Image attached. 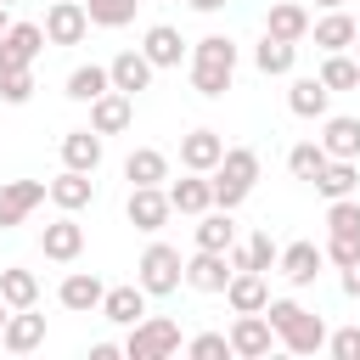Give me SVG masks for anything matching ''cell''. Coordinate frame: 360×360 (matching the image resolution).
I'll list each match as a JSON object with an SVG mask.
<instances>
[{
  "label": "cell",
  "instance_id": "cell-1",
  "mask_svg": "<svg viewBox=\"0 0 360 360\" xmlns=\"http://www.w3.org/2000/svg\"><path fill=\"white\" fill-rule=\"evenodd\" d=\"M264 321L276 326V343H281L287 354H315V349H326V321L309 315L298 298H270V304H264Z\"/></svg>",
  "mask_w": 360,
  "mask_h": 360
},
{
  "label": "cell",
  "instance_id": "cell-2",
  "mask_svg": "<svg viewBox=\"0 0 360 360\" xmlns=\"http://www.w3.org/2000/svg\"><path fill=\"white\" fill-rule=\"evenodd\" d=\"M253 180H259V152L253 146H225V158L214 163V208H242L248 202V191H253Z\"/></svg>",
  "mask_w": 360,
  "mask_h": 360
},
{
  "label": "cell",
  "instance_id": "cell-3",
  "mask_svg": "<svg viewBox=\"0 0 360 360\" xmlns=\"http://www.w3.org/2000/svg\"><path fill=\"white\" fill-rule=\"evenodd\" d=\"M135 281L146 287V298H169V292H180V281H186V259H180V248L152 242V248L141 253V264H135Z\"/></svg>",
  "mask_w": 360,
  "mask_h": 360
},
{
  "label": "cell",
  "instance_id": "cell-4",
  "mask_svg": "<svg viewBox=\"0 0 360 360\" xmlns=\"http://www.w3.org/2000/svg\"><path fill=\"white\" fill-rule=\"evenodd\" d=\"M124 354H129V360H169V354H180V321H169V315H141V321L129 326V338H124Z\"/></svg>",
  "mask_w": 360,
  "mask_h": 360
},
{
  "label": "cell",
  "instance_id": "cell-5",
  "mask_svg": "<svg viewBox=\"0 0 360 360\" xmlns=\"http://www.w3.org/2000/svg\"><path fill=\"white\" fill-rule=\"evenodd\" d=\"M225 338H231V354H242V360H264V354L276 349V326L264 321V309H253V315H236Z\"/></svg>",
  "mask_w": 360,
  "mask_h": 360
},
{
  "label": "cell",
  "instance_id": "cell-6",
  "mask_svg": "<svg viewBox=\"0 0 360 360\" xmlns=\"http://www.w3.org/2000/svg\"><path fill=\"white\" fill-rule=\"evenodd\" d=\"M39 51H45V28H39V22H11V28L0 34V73L34 68Z\"/></svg>",
  "mask_w": 360,
  "mask_h": 360
},
{
  "label": "cell",
  "instance_id": "cell-7",
  "mask_svg": "<svg viewBox=\"0 0 360 360\" xmlns=\"http://www.w3.org/2000/svg\"><path fill=\"white\" fill-rule=\"evenodd\" d=\"M45 202V180H6L0 186V231H17Z\"/></svg>",
  "mask_w": 360,
  "mask_h": 360
},
{
  "label": "cell",
  "instance_id": "cell-8",
  "mask_svg": "<svg viewBox=\"0 0 360 360\" xmlns=\"http://www.w3.org/2000/svg\"><path fill=\"white\" fill-rule=\"evenodd\" d=\"M124 214H129L135 231H163V219H169L174 208H169V191H163V186H129Z\"/></svg>",
  "mask_w": 360,
  "mask_h": 360
},
{
  "label": "cell",
  "instance_id": "cell-9",
  "mask_svg": "<svg viewBox=\"0 0 360 360\" xmlns=\"http://www.w3.org/2000/svg\"><path fill=\"white\" fill-rule=\"evenodd\" d=\"M39 253H45V259H56V264H73V259L84 253V225H79L73 214L51 219V225L39 231Z\"/></svg>",
  "mask_w": 360,
  "mask_h": 360
},
{
  "label": "cell",
  "instance_id": "cell-10",
  "mask_svg": "<svg viewBox=\"0 0 360 360\" xmlns=\"http://www.w3.org/2000/svg\"><path fill=\"white\" fill-rule=\"evenodd\" d=\"M129 118H135V96H124V90H101L90 101V129L96 135H124Z\"/></svg>",
  "mask_w": 360,
  "mask_h": 360
},
{
  "label": "cell",
  "instance_id": "cell-11",
  "mask_svg": "<svg viewBox=\"0 0 360 360\" xmlns=\"http://www.w3.org/2000/svg\"><path fill=\"white\" fill-rule=\"evenodd\" d=\"M45 197H51L62 214H79V208L96 202V180H90L84 169H62L56 180H45Z\"/></svg>",
  "mask_w": 360,
  "mask_h": 360
},
{
  "label": "cell",
  "instance_id": "cell-12",
  "mask_svg": "<svg viewBox=\"0 0 360 360\" xmlns=\"http://www.w3.org/2000/svg\"><path fill=\"white\" fill-rule=\"evenodd\" d=\"M39 343H45V315H34V309H11L6 326H0V349H6V354H34Z\"/></svg>",
  "mask_w": 360,
  "mask_h": 360
},
{
  "label": "cell",
  "instance_id": "cell-13",
  "mask_svg": "<svg viewBox=\"0 0 360 360\" xmlns=\"http://www.w3.org/2000/svg\"><path fill=\"white\" fill-rule=\"evenodd\" d=\"M39 28H45V39H51V45H79V39L90 34V17H84V6H79V0H56V6L45 11V22H39Z\"/></svg>",
  "mask_w": 360,
  "mask_h": 360
},
{
  "label": "cell",
  "instance_id": "cell-14",
  "mask_svg": "<svg viewBox=\"0 0 360 360\" xmlns=\"http://www.w3.org/2000/svg\"><path fill=\"white\" fill-rule=\"evenodd\" d=\"M225 281H231V259H225V253L197 248V253L186 259V287H191V292H225Z\"/></svg>",
  "mask_w": 360,
  "mask_h": 360
},
{
  "label": "cell",
  "instance_id": "cell-15",
  "mask_svg": "<svg viewBox=\"0 0 360 360\" xmlns=\"http://www.w3.org/2000/svg\"><path fill=\"white\" fill-rule=\"evenodd\" d=\"M225 304H231L236 315L264 309V304H270V281H264V270H231V281H225Z\"/></svg>",
  "mask_w": 360,
  "mask_h": 360
},
{
  "label": "cell",
  "instance_id": "cell-16",
  "mask_svg": "<svg viewBox=\"0 0 360 360\" xmlns=\"http://www.w3.org/2000/svg\"><path fill=\"white\" fill-rule=\"evenodd\" d=\"M152 62H146V51H118L112 62H107V79H112V90H124V96H141L146 84H152Z\"/></svg>",
  "mask_w": 360,
  "mask_h": 360
},
{
  "label": "cell",
  "instance_id": "cell-17",
  "mask_svg": "<svg viewBox=\"0 0 360 360\" xmlns=\"http://www.w3.org/2000/svg\"><path fill=\"white\" fill-rule=\"evenodd\" d=\"M219 158H225V135H219V129H191V135H180V163H186V169L214 174Z\"/></svg>",
  "mask_w": 360,
  "mask_h": 360
},
{
  "label": "cell",
  "instance_id": "cell-18",
  "mask_svg": "<svg viewBox=\"0 0 360 360\" xmlns=\"http://www.w3.org/2000/svg\"><path fill=\"white\" fill-rule=\"evenodd\" d=\"M321 264H326V253H321L315 242H292V248L276 253V270H281L292 287H309V281L321 276Z\"/></svg>",
  "mask_w": 360,
  "mask_h": 360
},
{
  "label": "cell",
  "instance_id": "cell-19",
  "mask_svg": "<svg viewBox=\"0 0 360 360\" xmlns=\"http://www.w3.org/2000/svg\"><path fill=\"white\" fill-rule=\"evenodd\" d=\"M146 315V287L141 281H129V287H107L101 292V321H112V326H135Z\"/></svg>",
  "mask_w": 360,
  "mask_h": 360
},
{
  "label": "cell",
  "instance_id": "cell-20",
  "mask_svg": "<svg viewBox=\"0 0 360 360\" xmlns=\"http://www.w3.org/2000/svg\"><path fill=\"white\" fill-rule=\"evenodd\" d=\"M309 186H315L326 202H332V197H354V186H360V163H354V158H326L321 174H315Z\"/></svg>",
  "mask_w": 360,
  "mask_h": 360
},
{
  "label": "cell",
  "instance_id": "cell-21",
  "mask_svg": "<svg viewBox=\"0 0 360 360\" xmlns=\"http://www.w3.org/2000/svg\"><path fill=\"white\" fill-rule=\"evenodd\" d=\"M169 208L174 214H202V208H214V186H208V174H197V169H186V180H174L169 186Z\"/></svg>",
  "mask_w": 360,
  "mask_h": 360
},
{
  "label": "cell",
  "instance_id": "cell-22",
  "mask_svg": "<svg viewBox=\"0 0 360 360\" xmlns=\"http://www.w3.org/2000/svg\"><path fill=\"white\" fill-rule=\"evenodd\" d=\"M191 236H197V248L225 253V248L236 242V219H231V208H202V214H197V225H191Z\"/></svg>",
  "mask_w": 360,
  "mask_h": 360
},
{
  "label": "cell",
  "instance_id": "cell-23",
  "mask_svg": "<svg viewBox=\"0 0 360 360\" xmlns=\"http://www.w3.org/2000/svg\"><path fill=\"white\" fill-rule=\"evenodd\" d=\"M101 281L90 276V270H73V276H62V287H56V298H62V309H73V315H90V309H101Z\"/></svg>",
  "mask_w": 360,
  "mask_h": 360
},
{
  "label": "cell",
  "instance_id": "cell-24",
  "mask_svg": "<svg viewBox=\"0 0 360 360\" xmlns=\"http://www.w3.org/2000/svg\"><path fill=\"white\" fill-rule=\"evenodd\" d=\"M141 51H146V62H152V68H180V56H186V39H180V28H169V22H152V28H146V39H141Z\"/></svg>",
  "mask_w": 360,
  "mask_h": 360
},
{
  "label": "cell",
  "instance_id": "cell-25",
  "mask_svg": "<svg viewBox=\"0 0 360 360\" xmlns=\"http://www.w3.org/2000/svg\"><path fill=\"white\" fill-rule=\"evenodd\" d=\"M62 169L96 174V169H101V135H96V129H68V135H62Z\"/></svg>",
  "mask_w": 360,
  "mask_h": 360
},
{
  "label": "cell",
  "instance_id": "cell-26",
  "mask_svg": "<svg viewBox=\"0 0 360 360\" xmlns=\"http://www.w3.org/2000/svg\"><path fill=\"white\" fill-rule=\"evenodd\" d=\"M276 242H270V231H259V236H248V242H231L225 248V259H231V270H276Z\"/></svg>",
  "mask_w": 360,
  "mask_h": 360
},
{
  "label": "cell",
  "instance_id": "cell-27",
  "mask_svg": "<svg viewBox=\"0 0 360 360\" xmlns=\"http://www.w3.org/2000/svg\"><path fill=\"white\" fill-rule=\"evenodd\" d=\"M309 34H315V45H321V51H349L360 28H354V17H349L343 6H332L321 22H309Z\"/></svg>",
  "mask_w": 360,
  "mask_h": 360
},
{
  "label": "cell",
  "instance_id": "cell-28",
  "mask_svg": "<svg viewBox=\"0 0 360 360\" xmlns=\"http://www.w3.org/2000/svg\"><path fill=\"white\" fill-rule=\"evenodd\" d=\"M124 180H129V186H163V180H169V158H163L158 146H135V152L124 158Z\"/></svg>",
  "mask_w": 360,
  "mask_h": 360
},
{
  "label": "cell",
  "instance_id": "cell-29",
  "mask_svg": "<svg viewBox=\"0 0 360 360\" xmlns=\"http://www.w3.org/2000/svg\"><path fill=\"white\" fill-rule=\"evenodd\" d=\"M292 62H298V45H292V39L264 34V39L253 45V68H259L264 79H270V73H276V79H281V73H292Z\"/></svg>",
  "mask_w": 360,
  "mask_h": 360
},
{
  "label": "cell",
  "instance_id": "cell-30",
  "mask_svg": "<svg viewBox=\"0 0 360 360\" xmlns=\"http://www.w3.org/2000/svg\"><path fill=\"white\" fill-rule=\"evenodd\" d=\"M0 298H6L11 309H34V304H39V276L22 270V264H6V270H0Z\"/></svg>",
  "mask_w": 360,
  "mask_h": 360
},
{
  "label": "cell",
  "instance_id": "cell-31",
  "mask_svg": "<svg viewBox=\"0 0 360 360\" xmlns=\"http://www.w3.org/2000/svg\"><path fill=\"white\" fill-rule=\"evenodd\" d=\"M321 146H326V158H354L360 163V118H326Z\"/></svg>",
  "mask_w": 360,
  "mask_h": 360
},
{
  "label": "cell",
  "instance_id": "cell-32",
  "mask_svg": "<svg viewBox=\"0 0 360 360\" xmlns=\"http://www.w3.org/2000/svg\"><path fill=\"white\" fill-rule=\"evenodd\" d=\"M264 34H276V39H304L309 34V11L298 6V0H281V6H270V22H264Z\"/></svg>",
  "mask_w": 360,
  "mask_h": 360
},
{
  "label": "cell",
  "instance_id": "cell-33",
  "mask_svg": "<svg viewBox=\"0 0 360 360\" xmlns=\"http://www.w3.org/2000/svg\"><path fill=\"white\" fill-rule=\"evenodd\" d=\"M326 101H332V90L321 79H292V90H287V107L298 118H326Z\"/></svg>",
  "mask_w": 360,
  "mask_h": 360
},
{
  "label": "cell",
  "instance_id": "cell-34",
  "mask_svg": "<svg viewBox=\"0 0 360 360\" xmlns=\"http://www.w3.org/2000/svg\"><path fill=\"white\" fill-rule=\"evenodd\" d=\"M231 73H236V68H225V62H202V56H191V90L208 96V101H219V96L231 90Z\"/></svg>",
  "mask_w": 360,
  "mask_h": 360
},
{
  "label": "cell",
  "instance_id": "cell-35",
  "mask_svg": "<svg viewBox=\"0 0 360 360\" xmlns=\"http://www.w3.org/2000/svg\"><path fill=\"white\" fill-rule=\"evenodd\" d=\"M332 96L338 90H360V62L354 56H343V51H326V62H321V73H315Z\"/></svg>",
  "mask_w": 360,
  "mask_h": 360
},
{
  "label": "cell",
  "instance_id": "cell-36",
  "mask_svg": "<svg viewBox=\"0 0 360 360\" xmlns=\"http://www.w3.org/2000/svg\"><path fill=\"white\" fill-rule=\"evenodd\" d=\"M101 90H112V79H107V68H96V62H84V68H73V73H68V101H96Z\"/></svg>",
  "mask_w": 360,
  "mask_h": 360
},
{
  "label": "cell",
  "instance_id": "cell-37",
  "mask_svg": "<svg viewBox=\"0 0 360 360\" xmlns=\"http://www.w3.org/2000/svg\"><path fill=\"white\" fill-rule=\"evenodd\" d=\"M135 6H141V0H84V17H90L96 28H124V22L135 17Z\"/></svg>",
  "mask_w": 360,
  "mask_h": 360
},
{
  "label": "cell",
  "instance_id": "cell-38",
  "mask_svg": "<svg viewBox=\"0 0 360 360\" xmlns=\"http://www.w3.org/2000/svg\"><path fill=\"white\" fill-rule=\"evenodd\" d=\"M321 163H326V146H321V141H298V146L287 152L292 180H315V174H321Z\"/></svg>",
  "mask_w": 360,
  "mask_h": 360
},
{
  "label": "cell",
  "instance_id": "cell-39",
  "mask_svg": "<svg viewBox=\"0 0 360 360\" xmlns=\"http://www.w3.org/2000/svg\"><path fill=\"white\" fill-rule=\"evenodd\" d=\"M321 253H326V259H332V264H338V270H349V264H354V259H360V231H332V236H326V248H321Z\"/></svg>",
  "mask_w": 360,
  "mask_h": 360
},
{
  "label": "cell",
  "instance_id": "cell-40",
  "mask_svg": "<svg viewBox=\"0 0 360 360\" xmlns=\"http://www.w3.org/2000/svg\"><path fill=\"white\" fill-rule=\"evenodd\" d=\"M186 354H191V360H225V354H231V338H225V332H197V338L186 343Z\"/></svg>",
  "mask_w": 360,
  "mask_h": 360
},
{
  "label": "cell",
  "instance_id": "cell-41",
  "mask_svg": "<svg viewBox=\"0 0 360 360\" xmlns=\"http://www.w3.org/2000/svg\"><path fill=\"white\" fill-rule=\"evenodd\" d=\"M28 96H34V73H28V68H17V73H0V101H6V107H22Z\"/></svg>",
  "mask_w": 360,
  "mask_h": 360
},
{
  "label": "cell",
  "instance_id": "cell-42",
  "mask_svg": "<svg viewBox=\"0 0 360 360\" xmlns=\"http://www.w3.org/2000/svg\"><path fill=\"white\" fill-rule=\"evenodd\" d=\"M326 231H360V202L354 197H332L326 202Z\"/></svg>",
  "mask_w": 360,
  "mask_h": 360
},
{
  "label": "cell",
  "instance_id": "cell-43",
  "mask_svg": "<svg viewBox=\"0 0 360 360\" xmlns=\"http://www.w3.org/2000/svg\"><path fill=\"white\" fill-rule=\"evenodd\" d=\"M191 56H202V62H225V68H236V39H225V34H208V39H197V51Z\"/></svg>",
  "mask_w": 360,
  "mask_h": 360
},
{
  "label": "cell",
  "instance_id": "cell-44",
  "mask_svg": "<svg viewBox=\"0 0 360 360\" xmlns=\"http://www.w3.org/2000/svg\"><path fill=\"white\" fill-rule=\"evenodd\" d=\"M326 349H332V360H360V326H338V332H326Z\"/></svg>",
  "mask_w": 360,
  "mask_h": 360
},
{
  "label": "cell",
  "instance_id": "cell-45",
  "mask_svg": "<svg viewBox=\"0 0 360 360\" xmlns=\"http://www.w3.org/2000/svg\"><path fill=\"white\" fill-rule=\"evenodd\" d=\"M343 292H349V298H360V259L343 270Z\"/></svg>",
  "mask_w": 360,
  "mask_h": 360
},
{
  "label": "cell",
  "instance_id": "cell-46",
  "mask_svg": "<svg viewBox=\"0 0 360 360\" xmlns=\"http://www.w3.org/2000/svg\"><path fill=\"white\" fill-rule=\"evenodd\" d=\"M186 6H191V11H202V17H208V11H219V6H225V0H186Z\"/></svg>",
  "mask_w": 360,
  "mask_h": 360
},
{
  "label": "cell",
  "instance_id": "cell-47",
  "mask_svg": "<svg viewBox=\"0 0 360 360\" xmlns=\"http://www.w3.org/2000/svg\"><path fill=\"white\" fill-rule=\"evenodd\" d=\"M6 28H11V6H0V34H6Z\"/></svg>",
  "mask_w": 360,
  "mask_h": 360
},
{
  "label": "cell",
  "instance_id": "cell-48",
  "mask_svg": "<svg viewBox=\"0 0 360 360\" xmlns=\"http://www.w3.org/2000/svg\"><path fill=\"white\" fill-rule=\"evenodd\" d=\"M6 315H11V304H6V298H0V326H6Z\"/></svg>",
  "mask_w": 360,
  "mask_h": 360
},
{
  "label": "cell",
  "instance_id": "cell-49",
  "mask_svg": "<svg viewBox=\"0 0 360 360\" xmlns=\"http://www.w3.org/2000/svg\"><path fill=\"white\" fill-rule=\"evenodd\" d=\"M315 6H326V11H332V6H343V0H315Z\"/></svg>",
  "mask_w": 360,
  "mask_h": 360
},
{
  "label": "cell",
  "instance_id": "cell-50",
  "mask_svg": "<svg viewBox=\"0 0 360 360\" xmlns=\"http://www.w3.org/2000/svg\"><path fill=\"white\" fill-rule=\"evenodd\" d=\"M354 51H360V34H354ZM354 62H360V56H354Z\"/></svg>",
  "mask_w": 360,
  "mask_h": 360
},
{
  "label": "cell",
  "instance_id": "cell-51",
  "mask_svg": "<svg viewBox=\"0 0 360 360\" xmlns=\"http://www.w3.org/2000/svg\"><path fill=\"white\" fill-rule=\"evenodd\" d=\"M0 6H17V0H0Z\"/></svg>",
  "mask_w": 360,
  "mask_h": 360
}]
</instances>
